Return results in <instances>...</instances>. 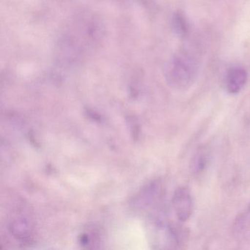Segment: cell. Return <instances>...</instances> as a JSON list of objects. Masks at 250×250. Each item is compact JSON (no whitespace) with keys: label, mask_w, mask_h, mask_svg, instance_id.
<instances>
[{"label":"cell","mask_w":250,"mask_h":250,"mask_svg":"<svg viewBox=\"0 0 250 250\" xmlns=\"http://www.w3.org/2000/svg\"><path fill=\"white\" fill-rule=\"evenodd\" d=\"M208 155L205 150H200L196 153L191 162V169L193 172L197 173L201 172L204 168H206L208 159Z\"/></svg>","instance_id":"obj_8"},{"label":"cell","mask_w":250,"mask_h":250,"mask_svg":"<svg viewBox=\"0 0 250 250\" xmlns=\"http://www.w3.org/2000/svg\"><path fill=\"white\" fill-rule=\"evenodd\" d=\"M248 74L245 68L236 66L228 71L225 80V87L227 91L230 94L239 93L247 83Z\"/></svg>","instance_id":"obj_5"},{"label":"cell","mask_w":250,"mask_h":250,"mask_svg":"<svg viewBox=\"0 0 250 250\" xmlns=\"http://www.w3.org/2000/svg\"><path fill=\"white\" fill-rule=\"evenodd\" d=\"M9 229L17 239L23 242H30L34 235L33 221L27 216H17L11 221Z\"/></svg>","instance_id":"obj_4"},{"label":"cell","mask_w":250,"mask_h":250,"mask_svg":"<svg viewBox=\"0 0 250 250\" xmlns=\"http://www.w3.org/2000/svg\"><path fill=\"white\" fill-rule=\"evenodd\" d=\"M162 183L155 181L146 186L138 197V205L144 210H152L159 207L163 197Z\"/></svg>","instance_id":"obj_3"},{"label":"cell","mask_w":250,"mask_h":250,"mask_svg":"<svg viewBox=\"0 0 250 250\" xmlns=\"http://www.w3.org/2000/svg\"><path fill=\"white\" fill-rule=\"evenodd\" d=\"M172 208L178 220L186 222L191 217L194 208L192 197L186 187L177 188L172 200Z\"/></svg>","instance_id":"obj_2"},{"label":"cell","mask_w":250,"mask_h":250,"mask_svg":"<svg viewBox=\"0 0 250 250\" xmlns=\"http://www.w3.org/2000/svg\"><path fill=\"white\" fill-rule=\"evenodd\" d=\"M172 30L178 37L185 39L189 33V23L184 13L178 11L172 17Z\"/></svg>","instance_id":"obj_6"},{"label":"cell","mask_w":250,"mask_h":250,"mask_svg":"<svg viewBox=\"0 0 250 250\" xmlns=\"http://www.w3.org/2000/svg\"><path fill=\"white\" fill-rule=\"evenodd\" d=\"M234 232L238 236L247 233L250 229V207L237 217L234 224Z\"/></svg>","instance_id":"obj_7"},{"label":"cell","mask_w":250,"mask_h":250,"mask_svg":"<svg viewBox=\"0 0 250 250\" xmlns=\"http://www.w3.org/2000/svg\"><path fill=\"white\" fill-rule=\"evenodd\" d=\"M199 71L197 58L188 51H180L168 62L165 77L171 87L176 90H187L195 83Z\"/></svg>","instance_id":"obj_1"}]
</instances>
